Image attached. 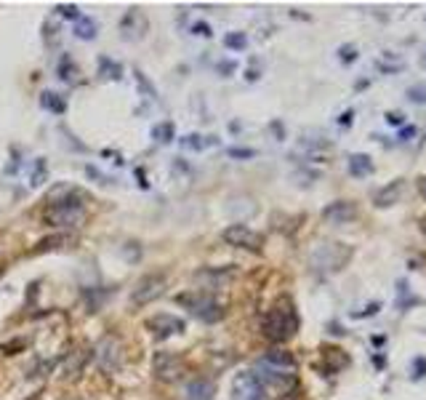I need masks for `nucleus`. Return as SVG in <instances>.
Segmentation results:
<instances>
[{"label": "nucleus", "mask_w": 426, "mask_h": 400, "mask_svg": "<svg viewBox=\"0 0 426 400\" xmlns=\"http://www.w3.org/2000/svg\"><path fill=\"white\" fill-rule=\"evenodd\" d=\"M88 219L86 203H83V192L72 187H62V195L56 203H48L43 211V222L54 230H72Z\"/></svg>", "instance_id": "f257e3e1"}, {"label": "nucleus", "mask_w": 426, "mask_h": 400, "mask_svg": "<svg viewBox=\"0 0 426 400\" xmlns=\"http://www.w3.org/2000/svg\"><path fill=\"white\" fill-rule=\"evenodd\" d=\"M298 326H301V321H298V310H296L293 299H291V296H280V299L269 307V312L264 315L262 331L269 342L283 345L288 339H293Z\"/></svg>", "instance_id": "f03ea898"}, {"label": "nucleus", "mask_w": 426, "mask_h": 400, "mask_svg": "<svg viewBox=\"0 0 426 400\" xmlns=\"http://www.w3.org/2000/svg\"><path fill=\"white\" fill-rule=\"evenodd\" d=\"M176 301H179L184 310L192 312L197 321H203V323L224 321V307H221L211 294H206V291H186V294H179Z\"/></svg>", "instance_id": "7ed1b4c3"}, {"label": "nucleus", "mask_w": 426, "mask_h": 400, "mask_svg": "<svg viewBox=\"0 0 426 400\" xmlns=\"http://www.w3.org/2000/svg\"><path fill=\"white\" fill-rule=\"evenodd\" d=\"M253 374H256V379L262 382L264 392H267V387H269L272 392H277V395H288V392L296 387V374H293V371H280V368L267 366V363H262V360L256 363Z\"/></svg>", "instance_id": "20e7f679"}, {"label": "nucleus", "mask_w": 426, "mask_h": 400, "mask_svg": "<svg viewBox=\"0 0 426 400\" xmlns=\"http://www.w3.org/2000/svg\"><path fill=\"white\" fill-rule=\"evenodd\" d=\"M349 259H352L349 245L325 243L312 254V265H315V270H323V272H336V270H341Z\"/></svg>", "instance_id": "39448f33"}, {"label": "nucleus", "mask_w": 426, "mask_h": 400, "mask_svg": "<svg viewBox=\"0 0 426 400\" xmlns=\"http://www.w3.org/2000/svg\"><path fill=\"white\" fill-rule=\"evenodd\" d=\"M221 240L235 245V248H245V251H256V254H259L264 245V235L251 230L248 224H230V227L221 233Z\"/></svg>", "instance_id": "423d86ee"}, {"label": "nucleus", "mask_w": 426, "mask_h": 400, "mask_svg": "<svg viewBox=\"0 0 426 400\" xmlns=\"http://www.w3.org/2000/svg\"><path fill=\"white\" fill-rule=\"evenodd\" d=\"M165 275H160V272H152V275H144L139 283H136V289H133L131 294V304L133 307H144V304H150V301H155L157 296H163L165 291Z\"/></svg>", "instance_id": "0eeeda50"}, {"label": "nucleus", "mask_w": 426, "mask_h": 400, "mask_svg": "<svg viewBox=\"0 0 426 400\" xmlns=\"http://www.w3.org/2000/svg\"><path fill=\"white\" fill-rule=\"evenodd\" d=\"M232 400H267L262 382L256 379L253 371H240L232 379Z\"/></svg>", "instance_id": "6e6552de"}, {"label": "nucleus", "mask_w": 426, "mask_h": 400, "mask_svg": "<svg viewBox=\"0 0 426 400\" xmlns=\"http://www.w3.org/2000/svg\"><path fill=\"white\" fill-rule=\"evenodd\" d=\"M144 328L152 331V336H157V339H168V336H176V333H184V321L171 315V312H160V315L147 318Z\"/></svg>", "instance_id": "1a4fd4ad"}, {"label": "nucleus", "mask_w": 426, "mask_h": 400, "mask_svg": "<svg viewBox=\"0 0 426 400\" xmlns=\"http://www.w3.org/2000/svg\"><path fill=\"white\" fill-rule=\"evenodd\" d=\"M152 371L155 377L163 379V382H176L184 374V360L174 352H157L152 360Z\"/></svg>", "instance_id": "9d476101"}, {"label": "nucleus", "mask_w": 426, "mask_h": 400, "mask_svg": "<svg viewBox=\"0 0 426 400\" xmlns=\"http://www.w3.org/2000/svg\"><path fill=\"white\" fill-rule=\"evenodd\" d=\"M96 360L104 371H115L123 363V347L115 336H104L96 347Z\"/></svg>", "instance_id": "9b49d317"}, {"label": "nucleus", "mask_w": 426, "mask_h": 400, "mask_svg": "<svg viewBox=\"0 0 426 400\" xmlns=\"http://www.w3.org/2000/svg\"><path fill=\"white\" fill-rule=\"evenodd\" d=\"M357 216V206L352 200H336L323 209V219L328 224H349Z\"/></svg>", "instance_id": "f8f14e48"}, {"label": "nucleus", "mask_w": 426, "mask_h": 400, "mask_svg": "<svg viewBox=\"0 0 426 400\" xmlns=\"http://www.w3.org/2000/svg\"><path fill=\"white\" fill-rule=\"evenodd\" d=\"M403 192H405V179H394V182H389L386 187H381L373 195V203H376V209H392V206L400 203Z\"/></svg>", "instance_id": "ddd939ff"}, {"label": "nucleus", "mask_w": 426, "mask_h": 400, "mask_svg": "<svg viewBox=\"0 0 426 400\" xmlns=\"http://www.w3.org/2000/svg\"><path fill=\"white\" fill-rule=\"evenodd\" d=\"M349 366V357L344 355L341 350H336V347H328V350H323V363H317V371H323L325 377H330V374H339L341 368Z\"/></svg>", "instance_id": "4468645a"}, {"label": "nucleus", "mask_w": 426, "mask_h": 400, "mask_svg": "<svg viewBox=\"0 0 426 400\" xmlns=\"http://www.w3.org/2000/svg\"><path fill=\"white\" fill-rule=\"evenodd\" d=\"M184 400H216V384L206 377H197L186 384Z\"/></svg>", "instance_id": "2eb2a0df"}, {"label": "nucleus", "mask_w": 426, "mask_h": 400, "mask_svg": "<svg viewBox=\"0 0 426 400\" xmlns=\"http://www.w3.org/2000/svg\"><path fill=\"white\" fill-rule=\"evenodd\" d=\"M262 363H267V366H272V368H280V371H296V366H298V363H296L293 352L280 350V347L269 350V352L262 357Z\"/></svg>", "instance_id": "dca6fc26"}, {"label": "nucleus", "mask_w": 426, "mask_h": 400, "mask_svg": "<svg viewBox=\"0 0 426 400\" xmlns=\"http://www.w3.org/2000/svg\"><path fill=\"white\" fill-rule=\"evenodd\" d=\"M373 171H376V166H373L371 155H362V152H354V155H349V174L354 179L371 177Z\"/></svg>", "instance_id": "f3484780"}, {"label": "nucleus", "mask_w": 426, "mask_h": 400, "mask_svg": "<svg viewBox=\"0 0 426 400\" xmlns=\"http://www.w3.org/2000/svg\"><path fill=\"white\" fill-rule=\"evenodd\" d=\"M86 360H88V352H83V350L69 352V355L65 357V379L80 377V371H83V366H86Z\"/></svg>", "instance_id": "a211bd4d"}, {"label": "nucleus", "mask_w": 426, "mask_h": 400, "mask_svg": "<svg viewBox=\"0 0 426 400\" xmlns=\"http://www.w3.org/2000/svg\"><path fill=\"white\" fill-rule=\"evenodd\" d=\"M40 107L48 110L51 115H65L67 112V101L62 94H54V91H43L40 94Z\"/></svg>", "instance_id": "6ab92c4d"}, {"label": "nucleus", "mask_w": 426, "mask_h": 400, "mask_svg": "<svg viewBox=\"0 0 426 400\" xmlns=\"http://www.w3.org/2000/svg\"><path fill=\"white\" fill-rule=\"evenodd\" d=\"M99 33V24L91 19V16H80V19H75V35L80 38V40H94Z\"/></svg>", "instance_id": "aec40b11"}, {"label": "nucleus", "mask_w": 426, "mask_h": 400, "mask_svg": "<svg viewBox=\"0 0 426 400\" xmlns=\"http://www.w3.org/2000/svg\"><path fill=\"white\" fill-rule=\"evenodd\" d=\"M413 304H421V299L410 294V286H408L405 280H400V283H397V307L405 312V310H410Z\"/></svg>", "instance_id": "412c9836"}, {"label": "nucleus", "mask_w": 426, "mask_h": 400, "mask_svg": "<svg viewBox=\"0 0 426 400\" xmlns=\"http://www.w3.org/2000/svg\"><path fill=\"white\" fill-rule=\"evenodd\" d=\"M152 139L157 142V145H171L176 139V128H174V123L171 121H165V123H157L152 128Z\"/></svg>", "instance_id": "4be33fe9"}, {"label": "nucleus", "mask_w": 426, "mask_h": 400, "mask_svg": "<svg viewBox=\"0 0 426 400\" xmlns=\"http://www.w3.org/2000/svg\"><path fill=\"white\" fill-rule=\"evenodd\" d=\"M99 70H101V75L110 80H120L123 78V67L118 62H112L110 56H99Z\"/></svg>", "instance_id": "5701e85b"}, {"label": "nucleus", "mask_w": 426, "mask_h": 400, "mask_svg": "<svg viewBox=\"0 0 426 400\" xmlns=\"http://www.w3.org/2000/svg\"><path fill=\"white\" fill-rule=\"evenodd\" d=\"M65 243H69V235H54V238H43L40 243H38V254H45V251H54V248H62Z\"/></svg>", "instance_id": "b1692460"}, {"label": "nucleus", "mask_w": 426, "mask_h": 400, "mask_svg": "<svg viewBox=\"0 0 426 400\" xmlns=\"http://www.w3.org/2000/svg\"><path fill=\"white\" fill-rule=\"evenodd\" d=\"M56 72H59V78L67 80V83H72L77 75V67L72 65V59L69 56H62V62H59V67H56Z\"/></svg>", "instance_id": "393cba45"}, {"label": "nucleus", "mask_w": 426, "mask_h": 400, "mask_svg": "<svg viewBox=\"0 0 426 400\" xmlns=\"http://www.w3.org/2000/svg\"><path fill=\"white\" fill-rule=\"evenodd\" d=\"M224 45L230 48V51H245L248 48V35L245 33H230L224 38Z\"/></svg>", "instance_id": "a878e982"}, {"label": "nucleus", "mask_w": 426, "mask_h": 400, "mask_svg": "<svg viewBox=\"0 0 426 400\" xmlns=\"http://www.w3.org/2000/svg\"><path fill=\"white\" fill-rule=\"evenodd\" d=\"M206 145H211V142H206L200 133H189L181 139V147H186V150H206Z\"/></svg>", "instance_id": "bb28decb"}, {"label": "nucleus", "mask_w": 426, "mask_h": 400, "mask_svg": "<svg viewBox=\"0 0 426 400\" xmlns=\"http://www.w3.org/2000/svg\"><path fill=\"white\" fill-rule=\"evenodd\" d=\"M408 99L413 104H426V86H410L408 89Z\"/></svg>", "instance_id": "cd10ccee"}, {"label": "nucleus", "mask_w": 426, "mask_h": 400, "mask_svg": "<svg viewBox=\"0 0 426 400\" xmlns=\"http://www.w3.org/2000/svg\"><path fill=\"white\" fill-rule=\"evenodd\" d=\"M339 59L344 62V65H352V62L357 59V48H354L352 43L341 45V48H339Z\"/></svg>", "instance_id": "c85d7f7f"}, {"label": "nucleus", "mask_w": 426, "mask_h": 400, "mask_svg": "<svg viewBox=\"0 0 426 400\" xmlns=\"http://www.w3.org/2000/svg\"><path fill=\"white\" fill-rule=\"evenodd\" d=\"M230 157H240V160H248V157H256V150H245V147H230L227 150Z\"/></svg>", "instance_id": "c756f323"}, {"label": "nucleus", "mask_w": 426, "mask_h": 400, "mask_svg": "<svg viewBox=\"0 0 426 400\" xmlns=\"http://www.w3.org/2000/svg\"><path fill=\"white\" fill-rule=\"evenodd\" d=\"M56 11L62 13V16H67V19H80V11H77V6H72V3H62V6H56Z\"/></svg>", "instance_id": "7c9ffc66"}, {"label": "nucleus", "mask_w": 426, "mask_h": 400, "mask_svg": "<svg viewBox=\"0 0 426 400\" xmlns=\"http://www.w3.org/2000/svg\"><path fill=\"white\" fill-rule=\"evenodd\" d=\"M379 310H381V301H371L362 312H352V318H357V321H360V318H373Z\"/></svg>", "instance_id": "2f4dec72"}, {"label": "nucleus", "mask_w": 426, "mask_h": 400, "mask_svg": "<svg viewBox=\"0 0 426 400\" xmlns=\"http://www.w3.org/2000/svg\"><path fill=\"white\" fill-rule=\"evenodd\" d=\"M426 377V357H415L413 360V379Z\"/></svg>", "instance_id": "473e14b6"}, {"label": "nucleus", "mask_w": 426, "mask_h": 400, "mask_svg": "<svg viewBox=\"0 0 426 400\" xmlns=\"http://www.w3.org/2000/svg\"><path fill=\"white\" fill-rule=\"evenodd\" d=\"M43 179H45V163H43V157H40V160H38V171H33V187L43 184Z\"/></svg>", "instance_id": "72a5a7b5"}, {"label": "nucleus", "mask_w": 426, "mask_h": 400, "mask_svg": "<svg viewBox=\"0 0 426 400\" xmlns=\"http://www.w3.org/2000/svg\"><path fill=\"white\" fill-rule=\"evenodd\" d=\"M383 118H386V123H389V126H405V115H403V112H397V110L386 112Z\"/></svg>", "instance_id": "f704fd0d"}, {"label": "nucleus", "mask_w": 426, "mask_h": 400, "mask_svg": "<svg viewBox=\"0 0 426 400\" xmlns=\"http://www.w3.org/2000/svg\"><path fill=\"white\" fill-rule=\"evenodd\" d=\"M192 33L195 35H200V38H211V24H206V22H195L192 24Z\"/></svg>", "instance_id": "c9c22d12"}, {"label": "nucleus", "mask_w": 426, "mask_h": 400, "mask_svg": "<svg viewBox=\"0 0 426 400\" xmlns=\"http://www.w3.org/2000/svg\"><path fill=\"white\" fill-rule=\"evenodd\" d=\"M86 174H88V177H91V179H96V182H101V184H110V179L104 177L101 171H96V168H94V166H88V168H86Z\"/></svg>", "instance_id": "e433bc0d"}, {"label": "nucleus", "mask_w": 426, "mask_h": 400, "mask_svg": "<svg viewBox=\"0 0 426 400\" xmlns=\"http://www.w3.org/2000/svg\"><path fill=\"white\" fill-rule=\"evenodd\" d=\"M415 133H418L415 131V126H403V131H400V142H410Z\"/></svg>", "instance_id": "4c0bfd02"}, {"label": "nucleus", "mask_w": 426, "mask_h": 400, "mask_svg": "<svg viewBox=\"0 0 426 400\" xmlns=\"http://www.w3.org/2000/svg\"><path fill=\"white\" fill-rule=\"evenodd\" d=\"M352 121H354V110H347V112H344V115L339 118V126H341V128H349Z\"/></svg>", "instance_id": "58836bf2"}, {"label": "nucleus", "mask_w": 426, "mask_h": 400, "mask_svg": "<svg viewBox=\"0 0 426 400\" xmlns=\"http://www.w3.org/2000/svg\"><path fill=\"white\" fill-rule=\"evenodd\" d=\"M235 70H237V65H235V62H221V65H219L221 75H230V72H235Z\"/></svg>", "instance_id": "ea45409f"}, {"label": "nucleus", "mask_w": 426, "mask_h": 400, "mask_svg": "<svg viewBox=\"0 0 426 400\" xmlns=\"http://www.w3.org/2000/svg\"><path fill=\"white\" fill-rule=\"evenodd\" d=\"M136 179H139V187H144V189L150 187V184H147V179H144V171H142V168L136 171Z\"/></svg>", "instance_id": "a19ab883"}, {"label": "nucleus", "mask_w": 426, "mask_h": 400, "mask_svg": "<svg viewBox=\"0 0 426 400\" xmlns=\"http://www.w3.org/2000/svg\"><path fill=\"white\" fill-rule=\"evenodd\" d=\"M373 363H376V368H383V366H386V357H383V355H373Z\"/></svg>", "instance_id": "79ce46f5"}, {"label": "nucleus", "mask_w": 426, "mask_h": 400, "mask_svg": "<svg viewBox=\"0 0 426 400\" xmlns=\"http://www.w3.org/2000/svg\"><path fill=\"white\" fill-rule=\"evenodd\" d=\"M386 345V336H373V347H383Z\"/></svg>", "instance_id": "37998d69"}, {"label": "nucleus", "mask_w": 426, "mask_h": 400, "mask_svg": "<svg viewBox=\"0 0 426 400\" xmlns=\"http://www.w3.org/2000/svg\"><path fill=\"white\" fill-rule=\"evenodd\" d=\"M272 131L277 133V136H280V139H283V126H280V123H272Z\"/></svg>", "instance_id": "c03bdc74"}, {"label": "nucleus", "mask_w": 426, "mask_h": 400, "mask_svg": "<svg viewBox=\"0 0 426 400\" xmlns=\"http://www.w3.org/2000/svg\"><path fill=\"white\" fill-rule=\"evenodd\" d=\"M418 189H421V195H424V198H426V177L421 179V182H418Z\"/></svg>", "instance_id": "a18cd8bd"}, {"label": "nucleus", "mask_w": 426, "mask_h": 400, "mask_svg": "<svg viewBox=\"0 0 426 400\" xmlns=\"http://www.w3.org/2000/svg\"><path fill=\"white\" fill-rule=\"evenodd\" d=\"M418 227H421V233L426 235V216H424V219H421V222H418Z\"/></svg>", "instance_id": "49530a36"}, {"label": "nucleus", "mask_w": 426, "mask_h": 400, "mask_svg": "<svg viewBox=\"0 0 426 400\" xmlns=\"http://www.w3.org/2000/svg\"><path fill=\"white\" fill-rule=\"evenodd\" d=\"M421 65H424V67H426V54H424V56H421Z\"/></svg>", "instance_id": "de8ad7c7"}, {"label": "nucleus", "mask_w": 426, "mask_h": 400, "mask_svg": "<svg viewBox=\"0 0 426 400\" xmlns=\"http://www.w3.org/2000/svg\"><path fill=\"white\" fill-rule=\"evenodd\" d=\"M62 400H80V398H62Z\"/></svg>", "instance_id": "09e8293b"}]
</instances>
